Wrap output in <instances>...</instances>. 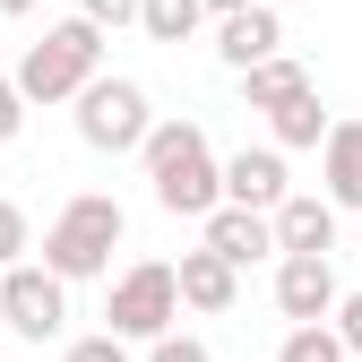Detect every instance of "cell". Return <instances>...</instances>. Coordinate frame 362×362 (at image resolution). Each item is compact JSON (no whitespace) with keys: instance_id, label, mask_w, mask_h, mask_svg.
I'll return each mask as SVG.
<instances>
[{"instance_id":"1","label":"cell","mask_w":362,"mask_h":362,"mask_svg":"<svg viewBox=\"0 0 362 362\" xmlns=\"http://www.w3.org/2000/svg\"><path fill=\"white\" fill-rule=\"evenodd\" d=\"M147 190H156V207L164 216H216L224 207V164H216V147H207V129L199 121H156V139H147Z\"/></svg>"},{"instance_id":"2","label":"cell","mask_w":362,"mask_h":362,"mask_svg":"<svg viewBox=\"0 0 362 362\" xmlns=\"http://www.w3.org/2000/svg\"><path fill=\"white\" fill-rule=\"evenodd\" d=\"M129 233V216L112 190H78L52 224H43V267H52L61 285H86V276H112V250Z\"/></svg>"},{"instance_id":"3","label":"cell","mask_w":362,"mask_h":362,"mask_svg":"<svg viewBox=\"0 0 362 362\" xmlns=\"http://www.w3.org/2000/svg\"><path fill=\"white\" fill-rule=\"evenodd\" d=\"M95 78H104V26L95 18H61V26H43V43H26L18 95L26 104H78Z\"/></svg>"},{"instance_id":"4","label":"cell","mask_w":362,"mask_h":362,"mask_svg":"<svg viewBox=\"0 0 362 362\" xmlns=\"http://www.w3.org/2000/svg\"><path fill=\"white\" fill-rule=\"evenodd\" d=\"M78 139L95 147V156H147V139H156V104H147V86L104 69V78L78 95Z\"/></svg>"},{"instance_id":"5","label":"cell","mask_w":362,"mask_h":362,"mask_svg":"<svg viewBox=\"0 0 362 362\" xmlns=\"http://www.w3.org/2000/svg\"><path fill=\"white\" fill-rule=\"evenodd\" d=\"M104 320H112L121 345H156V337H173V320H181V267H164V259L121 267V285H112V302H104Z\"/></svg>"},{"instance_id":"6","label":"cell","mask_w":362,"mask_h":362,"mask_svg":"<svg viewBox=\"0 0 362 362\" xmlns=\"http://www.w3.org/2000/svg\"><path fill=\"white\" fill-rule=\"evenodd\" d=\"M0 320H9V337H18V345H52V337L69 328V285H61L43 259L0 267Z\"/></svg>"},{"instance_id":"7","label":"cell","mask_w":362,"mask_h":362,"mask_svg":"<svg viewBox=\"0 0 362 362\" xmlns=\"http://www.w3.org/2000/svg\"><path fill=\"white\" fill-rule=\"evenodd\" d=\"M337 302H345V285H337L328 259H276V310L293 328H328Z\"/></svg>"},{"instance_id":"8","label":"cell","mask_w":362,"mask_h":362,"mask_svg":"<svg viewBox=\"0 0 362 362\" xmlns=\"http://www.w3.org/2000/svg\"><path fill=\"white\" fill-rule=\"evenodd\" d=\"M276 52H285V18H276V9H242V18H216V61L233 69V78L267 69Z\"/></svg>"},{"instance_id":"9","label":"cell","mask_w":362,"mask_h":362,"mask_svg":"<svg viewBox=\"0 0 362 362\" xmlns=\"http://www.w3.org/2000/svg\"><path fill=\"white\" fill-rule=\"evenodd\" d=\"M293 190H285V156L276 147H242V156H224V207H259V216H276Z\"/></svg>"},{"instance_id":"10","label":"cell","mask_w":362,"mask_h":362,"mask_svg":"<svg viewBox=\"0 0 362 362\" xmlns=\"http://www.w3.org/2000/svg\"><path fill=\"white\" fill-rule=\"evenodd\" d=\"M199 242H207L224 267H250V259H285V250H276V216H259V207H216Z\"/></svg>"},{"instance_id":"11","label":"cell","mask_w":362,"mask_h":362,"mask_svg":"<svg viewBox=\"0 0 362 362\" xmlns=\"http://www.w3.org/2000/svg\"><path fill=\"white\" fill-rule=\"evenodd\" d=\"M233 293H242V267H224L207 242H199V250H181V310H207V320H224V310H233Z\"/></svg>"},{"instance_id":"12","label":"cell","mask_w":362,"mask_h":362,"mask_svg":"<svg viewBox=\"0 0 362 362\" xmlns=\"http://www.w3.org/2000/svg\"><path fill=\"white\" fill-rule=\"evenodd\" d=\"M320 181H328L320 199H328L337 216L362 207V121H337V129H328V147H320Z\"/></svg>"},{"instance_id":"13","label":"cell","mask_w":362,"mask_h":362,"mask_svg":"<svg viewBox=\"0 0 362 362\" xmlns=\"http://www.w3.org/2000/svg\"><path fill=\"white\" fill-rule=\"evenodd\" d=\"M276 250L285 259H328L337 250V207L328 199H285L276 207Z\"/></svg>"},{"instance_id":"14","label":"cell","mask_w":362,"mask_h":362,"mask_svg":"<svg viewBox=\"0 0 362 362\" xmlns=\"http://www.w3.org/2000/svg\"><path fill=\"white\" fill-rule=\"evenodd\" d=\"M328 112H320V86H310V95H293V104H276L267 112V147L276 156H293V147H328Z\"/></svg>"},{"instance_id":"15","label":"cell","mask_w":362,"mask_h":362,"mask_svg":"<svg viewBox=\"0 0 362 362\" xmlns=\"http://www.w3.org/2000/svg\"><path fill=\"white\" fill-rule=\"evenodd\" d=\"M293 95H310V69H302V61H285V52L267 61V69H250V78H242V104H250V112H276V104H293Z\"/></svg>"},{"instance_id":"16","label":"cell","mask_w":362,"mask_h":362,"mask_svg":"<svg viewBox=\"0 0 362 362\" xmlns=\"http://www.w3.org/2000/svg\"><path fill=\"white\" fill-rule=\"evenodd\" d=\"M139 26H147V43H190L207 26V0H139Z\"/></svg>"},{"instance_id":"17","label":"cell","mask_w":362,"mask_h":362,"mask_svg":"<svg viewBox=\"0 0 362 362\" xmlns=\"http://www.w3.org/2000/svg\"><path fill=\"white\" fill-rule=\"evenodd\" d=\"M276 362H345V345H337V328H293L276 345Z\"/></svg>"},{"instance_id":"18","label":"cell","mask_w":362,"mask_h":362,"mask_svg":"<svg viewBox=\"0 0 362 362\" xmlns=\"http://www.w3.org/2000/svg\"><path fill=\"white\" fill-rule=\"evenodd\" d=\"M26 250H35L26 207H18V199H0V267H26Z\"/></svg>"},{"instance_id":"19","label":"cell","mask_w":362,"mask_h":362,"mask_svg":"<svg viewBox=\"0 0 362 362\" xmlns=\"http://www.w3.org/2000/svg\"><path fill=\"white\" fill-rule=\"evenodd\" d=\"M61 362H129V345L112 337V328H95V337H69V354Z\"/></svg>"},{"instance_id":"20","label":"cell","mask_w":362,"mask_h":362,"mask_svg":"<svg viewBox=\"0 0 362 362\" xmlns=\"http://www.w3.org/2000/svg\"><path fill=\"white\" fill-rule=\"evenodd\" d=\"M147 362H216V354H207L199 337H181V328H173V337H156V345H147Z\"/></svg>"},{"instance_id":"21","label":"cell","mask_w":362,"mask_h":362,"mask_svg":"<svg viewBox=\"0 0 362 362\" xmlns=\"http://www.w3.org/2000/svg\"><path fill=\"white\" fill-rule=\"evenodd\" d=\"M328 328H337V345H345V354H362V293H345V302H337V320H328Z\"/></svg>"},{"instance_id":"22","label":"cell","mask_w":362,"mask_h":362,"mask_svg":"<svg viewBox=\"0 0 362 362\" xmlns=\"http://www.w3.org/2000/svg\"><path fill=\"white\" fill-rule=\"evenodd\" d=\"M78 18H95V26H139V0H78Z\"/></svg>"},{"instance_id":"23","label":"cell","mask_w":362,"mask_h":362,"mask_svg":"<svg viewBox=\"0 0 362 362\" xmlns=\"http://www.w3.org/2000/svg\"><path fill=\"white\" fill-rule=\"evenodd\" d=\"M26 129V95H18V78H0V147H9Z\"/></svg>"},{"instance_id":"24","label":"cell","mask_w":362,"mask_h":362,"mask_svg":"<svg viewBox=\"0 0 362 362\" xmlns=\"http://www.w3.org/2000/svg\"><path fill=\"white\" fill-rule=\"evenodd\" d=\"M242 9H267V0H207V18H242Z\"/></svg>"},{"instance_id":"25","label":"cell","mask_w":362,"mask_h":362,"mask_svg":"<svg viewBox=\"0 0 362 362\" xmlns=\"http://www.w3.org/2000/svg\"><path fill=\"white\" fill-rule=\"evenodd\" d=\"M26 9H35V0H0V18H26Z\"/></svg>"}]
</instances>
